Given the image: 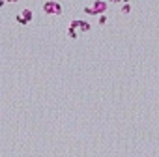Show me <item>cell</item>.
Listing matches in <instances>:
<instances>
[]
</instances>
